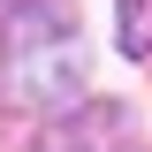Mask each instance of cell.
Wrapping results in <instances>:
<instances>
[{"label":"cell","instance_id":"6da1fadb","mask_svg":"<svg viewBox=\"0 0 152 152\" xmlns=\"http://www.w3.org/2000/svg\"><path fill=\"white\" fill-rule=\"evenodd\" d=\"M0 84L23 114H76L84 91V38L53 0H15L0 38Z\"/></svg>","mask_w":152,"mask_h":152},{"label":"cell","instance_id":"7a4b0ae2","mask_svg":"<svg viewBox=\"0 0 152 152\" xmlns=\"http://www.w3.org/2000/svg\"><path fill=\"white\" fill-rule=\"evenodd\" d=\"M122 46H129V53L152 46V0H122Z\"/></svg>","mask_w":152,"mask_h":152}]
</instances>
